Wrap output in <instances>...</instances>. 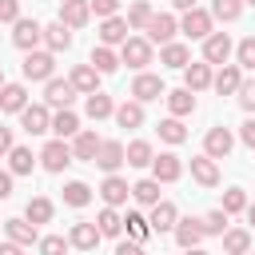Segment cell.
Instances as JSON below:
<instances>
[{"mask_svg": "<svg viewBox=\"0 0 255 255\" xmlns=\"http://www.w3.org/2000/svg\"><path fill=\"white\" fill-rule=\"evenodd\" d=\"M247 255H255V251H247Z\"/></svg>", "mask_w": 255, "mask_h": 255, "instance_id": "62", "label": "cell"}, {"mask_svg": "<svg viewBox=\"0 0 255 255\" xmlns=\"http://www.w3.org/2000/svg\"><path fill=\"white\" fill-rule=\"evenodd\" d=\"M167 108H171V116H191L195 112V92H187V88L167 92Z\"/></svg>", "mask_w": 255, "mask_h": 255, "instance_id": "33", "label": "cell"}, {"mask_svg": "<svg viewBox=\"0 0 255 255\" xmlns=\"http://www.w3.org/2000/svg\"><path fill=\"white\" fill-rule=\"evenodd\" d=\"M155 12H151V4L147 0H135L131 8H128V28H147V20H151Z\"/></svg>", "mask_w": 255, "mask_h": 255, "instance_id": "42", "label": "cell"}, {"mask_svg": "<svg viewBox=\"0 0 255 255\" xmlns=\"http://www.w3.org/2000/svg\"><path fill=\"white\" fill-rule=\"evenodd\" d=\"M191 175H195V183H203V187H215V183H219V167H215L211 155H195V159H191Z\"/></svg>", "mask_w": 255, "mask_h": 255, "instance_id": "21", "label": "cell"}, {"mask_svg": "<svg viewBox=\"0 0 255 255\" xmlns=\"http://www.w3.org/2000/svg\"><path fill=\"white\" fill-rule=\"evenodd\" d=\"M0 88H4V72H0Z\"/></svg>", "mask_w": 255, "mask_h": 255, "instance_id": "60", "label": "cell"}, {"mask_svg": "<svg viewBox=\"0 0 255 255\" xmlns=\"http://www.w3.org/2000/svg\"><path fill=\"white\" fill-rule=\"evenodd\" d=\"M131 96H135L139 104H147V100H159V96H167V88H163V80H159V76H151V72H139V76H135V84H131Z\"/></svg>", "mask_w": 255, "mask_h": 255, "instance_id": "10", "label": "cell"}, {"mask_svg": "<svg viewBox=\"0 0 255 255\" xmlns=\"http://www.w3.org/2000/svg\"><path fill=\"white\" fill-rule=\"evenodd\" d=\"M20 128H24L28 135H44V131H52V116H48V108H44V104H24V112H20Z\"/></svg>", "mask_w": 255, "mask_h": 255, "instance_id": "4", "label": "cell"}, {"mask_svg": "<svg viewBox=\"0 0 255 255\" xmlns=\"http://www.w3.org/2000/svg\"><path fill=\"white\" fill-rule=\"evenodd\" d=\"M24 219H28V223H48V219H52V199H44V195L28 199V211H24Z\"/></svg>", "mask_w": 255, "mask_h": 255, "instance_id": "39", "label": "cell"}, {"mask_svg": "<svg viewBox=\"0 0 255 255\" xmlns=\"http://www.w3.org/2000/svg\"><path fill=\"white\" fill-rule=\"evenodd\" d=\"M239 139H243L247 147H255V116H251V120H247V124L239 128Z\"/></svg>", "mask_w": 255, "mask_h": 255, "instance_id": "52", "label": "cell"}, {"mask_svg": "<svg viewBox=\"0 0 255 255\" xmlns=\"http://www.w3.org/2000/svg\"><path fill=\"white\" fill-rule=\"evenodd\" d=\"M243 211H247V219H251V227H255V203H247Z\"/></svg>", "mask_w": 255, "mask_h": 255, "instance_id": "58", "label": "cell"}, {"mask_svg": "<svg viewBox=\"0 0 255 255\" xmlns=\"http://www.w3.org/2000/svg\"><path fill=\"white\" fill-rule=\"evenodd\" d=\"M116 255H143V247H139V243H128V239H124V243L116 247Z\"/></svg>", "mask_w": 255, "mask_h": 255, "instance_id": "54", "label": "cell"}, {"mask_svg": "<svg viewBox=\"0 0 255 255\" xmlns=\"http://www.w3.org/2000/svg\"><path fill=\"white\" fill-rule=\"evenodd\" d=\"M199 227H203V235H223L227 231V211L219 207V211H207L203 219H199Z\"/></svg>", "mask_w": 255, "mask_h": 255, "instance_id": "44", "label": "cell"}, {"mask_svg": "<svg viewBox=\"0 0 255 255\" xmlns=\"http://www.w3.org/2000/svg\"><path fill=\"white\" fill-rule=\"evenodd\" d=\"M128 32H131V28H128V20L108 16V20L100 24V44H108V48H112V44H124V40H128Z\"/></svg>", "mask_w": 255, "mask_h": 255, "instance_id": "19", "label": "cell"}, {"mask_svg": "<svg viewBox=\"0 0 255 255\" xmlns=\"http://www.w3.org/2000/svg\"><path fill=\"white\" fill-rule=\"evenodd\" d=\"M52 72H56V60H52V52H28L24 56V80H52Z\"/></svg>", "mask_w": 255, "mask_h": 255, "instance_id": "3", "label": "cell"}, {"mask_svg": "<svg viewBox=\"0 0 255 255\" xmlns=\"http://www.w3.org/2000/svg\"><path fill=\"white\" fill-rule=\"evenodd\" d=\"M52 131H56V139H68V135H76V131H80V120H76V112H72V108H60V112L52 116Z\"/></svg>", "mask_w": 255, "mask_h": 255, "instance_id": "30", "label": "cell"}, {"mask_svg": "<svg viewBox=\"0 0 255 255\" xmlns=\"http://www.w3.org/2000/svg\"><path fill=\"white\" fill-rule=\"evenodd\" d=\"M96 227H100V235H112V239H116V235L124 231V215H120L116 207H104V211L96 215Z\"/></svg>", "mask_w": 255, "mask_h": 255, "instance_id": "35", "label": "cell"}, {"mask_svg": "<svg viewBox=\"0 0 255 255\" xmlns=\"http://www.w3.org/2000/svg\"><path fill=\"white\" fill-rule=\"evenodd\" d=\"M8 151H12V131L0 128V155H8Z\"/></svg>", "mask_w": 255, "mask_h": 255, "instance_id": "55", "label": "cell"}, {"mask_svg": "<svg viewBox=\"0 0 255 255\" xmlns=\"http://www.w3.org/2000/svg\"><path fill=\"white\" fill-rule=\"evenodd\" d=\"M92 68H96L100 76H108V72H116V68H120V56H116L108 44H100V48H92Z\"/></svg>", "mask_w": 255, "mask_h": 255, "instance_id": "34", "label": "cell"}, {"mask_svg": "<svg viewBox=\"0 0 255 255\" xmlns=\"http://www.w3.org/2000/svg\"><path fill=\"white\" fill-rule=\"evenodd\" d=\"M88 16H92L88 0H64L60 4V24H68V28H84Z\"/></svg>", "mask_w": 255, "mask_h": 255, "instance_id": "14", "label": "cell"}, {"mask_svg": "<svg viewBox=\"0 0 255 255\" xmlns=\"http://www.w3.org/2000/svg\"><path fill=\"white\" fill-rule=\"evenodd\" d=\"M68 243L80 247V251H92V247L100 243V227H96V223H76L72 235H68Z\"/></svg>", "mask_w": 255, "mask_h": 255, "instance_id": "29", "label": "cell"}, {"mask_svg": "<svg viewBox=\"0 0 255 255\" xmlns=\"http://www.w3.org/2000/svg\"><path fill=\"white\" fill-rule=\"evenodd\" d=\"M100 143H104V139H100L96 131H76L72 155H76V159H88V163H92V159H96V151H100Z\"/></svg>", "mask_w": 255, "mask_h": 255, "instance_id": "27", "label": "cell"}, {"mask_svg": "<svg viewBox=\"0 0 255 255\" xmlns=\"http://www.w3.org/2000/svg\"><path fill=\"white\" fill-rule=\"evenodd\" d=\"M96 84H100V72H96L92 64H80V68H72V88H76V92L92 96V92H100Z\"/></svg>", "mask_w": 255, "mask_h": 255, "instance_id": "25", "label": "cell"}, {"mask_svg": "<svg viewBox=\"0 0 255 255\" xmlns=\"http://www.w3.org/2000/svg\"><path fill=\"white\" fill-rule=\"evenodd\" d=\"M187 255H207V251H199V247H187Z\"/></svg>", "mask_w": 255, "mask_h": 255, "instance_id": "59", "label": "cell"}, {"mask_svg": "<svg viewBox=\"0 0 255 255\" xmlns=\"http://www.w3.org/2000/svg\"><path fill=\"white\" fill-rule=\"evenodd\" d=\"M64 203H72V207H88V203H92V187L80 183V179L64 183Z\"/></svg>", "mask_w": 255, "mask_h": 255, "instance_id": "37", "label": "cell"}, {"mask_svg": "<svg viewBox=\"0 0 255 255\" xmlns=\"http://www.w3.org/2000/svg\"><path fill=\"white\" fill-rule=\"evenodd\" d=\"M84 108H88V116H92V120H108V116L116 112V104H112V96H104V92H92Z\"/></svg>", "mask_w": 255, "mask_h": 255, "instance_id": "36", "label": "cell"}, {"mask_svg": "<svg viewBox=\"0 0 255 255\" xmlns=\"http://www.w3.org/2000/svg\"><path fill=\"white\" fill-rule=\"evenodd\" d=\"M223 251L227 255H247L251 251V235L247 231H223Z\"/></svg>", "mask_w": 255, "mask_h": 255, "instance_id": "40", "label": "cell"}, {"mask_svg": "<svg viewBox=\"0 0 255 255\" xmlns=\"http://www.w3.org/2000/svg\"><path fill=\"white\" fill-rule=\"evenodd\" d=\"M40 40H44V28H40L36 20H24V16H20V20L12 24V44H16V48L32 52V48H36Z\"/></svg>", "mask_w": 255, "mask_h": 255, "instance_id": "8", "label": "cell"}, {"mask_svg": "<svg viewBox=\"0 0 255 255\" xmlns=\"http://www.w3.org/2000/svg\"><path fill=\"white\" fill-rule=\"evenodd\" d=\"M12 195V171H0V199Z\"/></svg>", "mask_w": 255, "mask_h": 255, "instance_id": "53", "label": "cell"}, {"mask_svg": "<svg viewBox=\"0 0 255 255\" xmlns=\"http://www.w3.org/2000/svg\"><path fill=\"white\" fill-rule=\"evenodd\" d=\"M171 4H175V8H183V12H187V8H195V0H171Z\"/></svg>", "mask_w": 255, "mask_h": 255, "instance_id": "57", "label": "cell"}, {"mask_svg": "<svg viewBox=\"0 0 255 255\" xmlns=\"http://www.w3.org/2000/svg\"><path fill=\"white\" fill-rule=\"evenodd\" d=\"M175 28H179V20L175 16H167V12H159V16H151L147 20V44H171V36H175Z\"/></svg>", "mask_w": 255, "mask_h": 255, "instance_id": "7", "label": "cell"}, {"mask_svg": "<svg viewBox=\"0 0 255 255\" xmlns=\"http://www.w3.org/2000/svg\"><path fill=\"white\" fill-rule=\"evenodd\" d=\"M120 64H128V68L151 64V44H147L143 36H128V40L120 44Z\"/></svg>", "mask_w": 255, "mask_h": 255, "instance_id": "1", "label": "cell"}, {"mask_svg": "<svg viewBox=\"0 0 255 255\" xmlns=\"http://www.w3.org/2000/svg\"><path fill=\"white\" fill-rule=\"evenodd\" d=\"M207 84H211V64H207V60L183 68V88H187V92H203Z\"/></svg>", "mask_w": 255, "mask_h": 255, "instance_id": "20", "label": "cell"}, {"mask_svg": "<svg viewBox=\"0 0 255 255\" xmlns=\"http://www.w3.org/2000/svg\"><path fill=\"white\" fill-rule=\"evenodd\" d=\"M92 163H100V167H104V171H108V175H112V171H116V167H120V163H124V143H116V139H104V143H100V151H96V159H92Z\"/></svg>", "mask_w": 255, "mask_h": 255, "instance_id": "16", "label": "cell"}, {"mask_svg": "<svg viewBox=\"0 0 255 255\" xmlns=\"http://www.w3.org/2000/svg\"><path fill=\"white\" fill-rule=\"evenodd\" d=\"M243 4H255V0H243Z\"/></svg>", "mask_w": 255, "mask_h": 255, "instance_id": "61", "label": "cell"}, {"mask_svg": "<svg viewBox=\"0 0 255 255\" xmlns=\"http://www.w3.org/2000/svg\"><path fill=\"white\" fill-rule=\"evenodd\" d=\"M88 8H92L100 20H108V16H116V12H120V0H88Z\"/></svg>", "mask_w": 255, "mask_h": 255, "instance_id": "50", "label": "cell"}, {"mask_svg": "<svg viewBox=\"0 0 255 255\" xmlns=\"http://www.w3.org/2000/svg\"><path fill=\"white\" fill-rule=\"evenodd\" d=\"M179 32L191 36V40H207V36H211V12H203V8H187L183 20H179Z\"/></svg>", "mask_w": 255, "mask_h": 255, "instance_id": "2", "label": "cell"}, {"mask_svg": "<svg viewBox=\"0 0 255 255\" xmlns=\"http://www.w3.org/2000/svg\"><path fill=\"white\" fill-rule=\"evenodd\" d=\"M159 139H167V143H183L187 139V128L179 124V116H171V120L159 124Z\"/></svg>", "mask_w": 255, "mask_h": 255, "instance_id": "43", "label": "cell"}, {"mask_svg": "<svg viewBox=\"0 0 255 255\" xmlns=\"http://www.w3.org/2000/svg\"><path fill=\"white\" fill-rule=\"evenodd\" d=\"M131 195L139 199V203H159V179H139V183H131Z\"/></svg>", "mask_w": 255, "mask_h": 255, "instance_id": "41", "label": "cell"}, {"mask_svg": "<svg viewBox=\"0 0 255 255\" xmlns=\"http://www.w3.org/2000/svg\"><path fill=\"white\" fill-rule=\"evenodd\" d=\"M235 56H239V68H255V36H247V40H239V48H235Z\"/></svg>", "mask_w": 255, "mask_h": 255, "instance_id": "49", "label": "cell"}, {"mask_svg": "<svg viewBox=\"0 0 255 255\" xmlns=\"http://www.w3.org/2000/svg\"><path fill=\"white\" fill-rule=\"evenodd\" d=\"M243 207H247V195H243L239 187L223 191V211H227V215H235V211H243Z\"/></svg>", "mask_w": 255, "mask_h": 255, "instance_id": "48", "label": "cell"}, {"mask_svg": "<svg viewBox=\"0 0 255 255\" xmlns=\"http://www.w3.org/2000/svg\"><path fill=\"white\" fill-rule=\"evenodd\" d=\"M235 96H239V108L243 112H255V80H239Z\"/></svg>", "mask_w": 255, "mask_h": 255, "instance_id": "47", "label": "cell"}, {"mask_svg": "<svg viewBox=\"0 0 255 255\" xmlns=\"http://www.w3.org/2000/svg\"><path fill=\"white\" fill-rule=\"evenodd\" d=\"M227 56H231V36L227 32H211L203 40V60L207 64H227Z\"/></svg>", "mask_w": 255, "mask_h": 255, "instance_id": "11", "label": "cell"}, {"mask_svg": "<svg viewBox=\"0 0 255 255\" xmlns=\"http://www.w3.org/2000/svg\"><path fill=\"white\" fill-rule=\"evenodd\" d=\"M44 44H48L52 52H68V48H72V28L60 24V20L48 24V28H44Z\"/></svg>", "mask_w": 255, "mask_h": 255, "instance_id": "24", "label": "cell"}, {"mask_svg": "<svg viewBox=\"0 0 255 255\" xmlns=\"http://www.w3.org/2000/svg\"><path fill=\"white\" fill-rule=\"evenodd\" d=\"M32 167H36L32 147H16V143H12V151H8V171H12V175H28Z\"/></svg>", "mask_w": 255, "mask_h": 255, "instance_id": "31", "label": "cell"}, {"mask_svg": "<svg viewBox=\"0 0 255 255\" xmlns=\"http://www.w3.org/2000/svg\"><path fill=\"white\" fill-rule=\"evenodd\" d=\"M24 104H28L24 84H4L0 88V112H24Z\"/></svg>", "mask_w": 255, "mask_h": 255, "instance_id": "23", "label": "cell"}, {"mask_svg": "<svg viewBox=\"0 0 255 255\" xmlns=\"http://www.w3.org/2000/svg\"><path fill=\"white\" fill-rule=\"evenodd\" d=\"M44 100L52 104V108H72V100H76V88H72V80H48L44 84Z\"/></svg>", "mask_w": 255, "mask_h": 255, "instance_id": "12", "label": "cell"}, {"mask_svg": "<svg viewBox=\"0 0 255 255\" xmlns=\"http://www.w3.org/2000/svg\"><path fill=\"white\" fill-rule=\"evenodd\" d=\"M239 64H219V72L211 76V84H215V92L219 96H235V88H239Z\"/></svg>", "mask_w": 255, "mask_h": 255, "instance_id": "15", "label": "cell"}, {"mask_svg": "<svg viewBox=\"0 0 255 255\" xmlns=\"http://www.w3.org/2000/svg\"><path fill=\"white\" fill-rule=\"evenodd\" d=\"M231 147H235V135L227 128H211L207 139H203V155H211V159H227Z\"/></svg>", "mask_w": 255, "mask_h": 255, "instance_id": "9", "label": "cell"}, {"mask_svg": "<svg viewBox=\"0 0 255 255\" xmlns=\"http://www.w3.org/2000/svg\"><path fill=\"white\" fill-rule=\"evenodd\" d=\"M179 175H183V159H179L175 151H163V155L151 159V179H159V183H175Z\"/></svg>", "mask_w": 255, "mask_h": 255, "instance_id": "6", "label": "cell"}, {"mask_svg": "<svg viewBox=\"0 0 255 255\" xmlns=\"http://www.w3.org/2000/svg\"><path fill=\"white\" fill-rule=\"evenodd\" d=\"M4 231H8V239L20 243V247H32V243L40 239V235H36V223H28V219H8Z\"/></svg>", "mask_w": 255, "mask_h": 255, "instance_id": "22", "label": "cell"}, {"mask_svg": "<svg viewBox=\"0 0 255 255\" xmlns=\"http://www.w3.org/2000/svg\"><path fill=\"white\" fill-rule=\"evenodd\" d=\"M175 219H179V215H175V203H167V199L151 203V219H147V223H151V231H155V235H159V231H171V227H175Z\"/></svg>", "mask_w": 255, "mask_h": 255, "instance_id": "17", "label": "cell"}, {"mask_svg": "<svg viewBox=\"0 0 255 255\" xmlns=\"http://www.w3.org/2000/svg\"><path fill=\"white\" fill-rule=\"evenodd\" d=\"M0 255H24L20 243H0Z\"/></svg>", "mask_w": 255, "mask_h": 255, "instance_id": "56", "label": "cell"}, {"mask_svg": "<svg viewBox=\"0 0 255 255\" xmlns=\"http://www.w3.org/2000/svg\"><path fill=\"white\" fill-rule=\"evenodd\" d=\"M124 227H128V235H131V239H135V243H139V239H147V235H151V223H147V219H143V215H139V211H128V219H124Z\"/></svg>", "mask_w": 255, "mask_h": 255, "instance_id": "45", "label": "cell"}, {"mask_svg": "<svg viewBox=\"0 0 255 255\" xmlns=\"http://www.w3.org/2000/svg\"><path fill=\"white\" fill-rule=\"evenodd\" d=\"M239 12H243V0H211V20L231 24V20H239Z\"/></svg>", "mask_w": 255, "mask_h": 255, "instance_id": "38", "label": "cell"}, {"mask_svg": "<svg viewBox=\"0 0 255 255\" xmlns=\"http://www.w3.org/2000/svg\"><path fill=\"white\" fill-rule=\"evenodd\" d=\"M36 247H40V255H64L68 239L64 235H44V239H36Z\"/></svg>", "mask_w": 255, "mask_h": 255, "instance_id": "46", "label": "cell"}, {"mask_svg": "<svg viewBox=\"0 0 255 255\" xmlns=\"http://www.w3.org/2000/svg\"><path fill=\"white\" fill-rule=\"evenodd\" d=\"M100 195H104V203L108 207H120V203H128V195H131V187H128V179H120L116 171L104 179V187H100Z\"/></svg>", "mask_w": 255, "mask_h": 255, "instance_id": "13", "label": "cell"}, {"mask_svg": "<svg viewBox=\"0 0 255 255\" xmlns=\"http://www.w3.org/2000/svg\"><path fill=\"white\" fill-rule=\"evenodd\" d=\"M151 159H155V151H151L147 139H131V143L124 147V163H131V167H147Z\"/></svg>", "mask_w": 255, "mask_h": 255, "instance_id": "28", "label": "cell"}, {"mask_svg": "<svg viewBox=\"0 0 255 255\" xmlns=\"http://www.w3.org/2000/svg\"><path fill=\"white\" fill-rule=\"evenodd\" d=\"M159 64H167V68H187L191 64V52H187V44H163V52H159Z\"/></svg>", "mask_w": 255, "mask_h": 255, "instance_id": "32", "label": "cell"}, {"mask_svg": "<svg viewBox=\"0 0 255 255\" xmlns=\"http://www.w3.org/2000/svg\"><path fill=\"white\" fill-rule=\"evenodd\" d=\"M175 243L187 251V247H199V239H203V227H199V219H175Z\"/></svg>", "mask_w": 255, "mask_h": 255, "instance_id": "18", "label": "cell"}, {"mask_svg": "<svg viewBox=\"0 0 255 255\" xmlns=\"http://www.w3.org/2000/svg\"><path fill=\"white\" fill-rule=\"evenodd\" d=\"M72 159H76V155H72V147H68L64 139H52V143H44V151H40V163H44V171H64Z\"/></svg>", "mask_w": 255, "mask_h": 255, "instance_id": "5", "label": "cell"}, {"mask_svg": "<svg viewBox=\"0 0 255 255\" xmlns=\"http://www.w3.org/2000/svg\"><path fill=\"white\" fill-rule=\"evenodd\" d=\"M112 116H116L120 128H139V124H143V104H139V100H124Z\"/></svg>", "mask_w": 255, "mask_h": 255, "instance_id": "26", "label": "cell"}, {"mask_svg": "<svg viewBox=\"0 0 255 255\" xmlns=\"http://www.w3.org/2000/svg\"><path fill=\"white\" fill-rule=\"evenodd\" d=\"M20 20V0H0V24H16Z\"/></svg>", "mask_w": 255, "mask_h": 255, "instance_id": "51", "label": "cell"}]
</instances>
